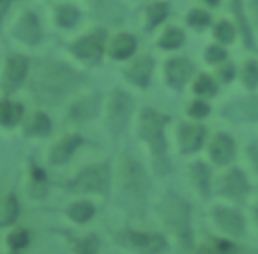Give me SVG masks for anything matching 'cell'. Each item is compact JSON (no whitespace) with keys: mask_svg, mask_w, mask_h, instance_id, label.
<instances>
[{"mask_svg":"<svg viewBox=\"0 0 258 254\" xmlns=\"http://www.w3.org/2000/svg\"><path fill=\"white\" fill-rule=\"evenodd\" d=\"M214 242H216V248L220 250V254H234L236 252L232 242H224V240H214Z\"/></svg>","mask_w":258,"mask_h":254,"instance_id":"60d3db41","label":"cell"},{"mask_svg":"<svg viewBox=\"0 0 258 254\" xmlns=\"http://www.w3.org/2000/svg\"><path fill=\"white\" fill-rule=\"evenodd\" d=\"M81 18V12L73 4H58L54 8V22L60 28H73Z\"/></svg>","mask_w":258,"mask_h":254,"instance_id":"cb8c5ba5","label":"cell"},{"mask_svg":"<svg viewBox=\"0 0 258 254\" xmlns=\"http://www.w3.org/2000/svg\"><path fill=\"white\" fill-rule=\"evenodd\" d=\"M99 105H101V95L99 93H93V95H87L79 101H75L69 109V119L75 121V123H83L91 117L97 115L99 111Z\"/></svg>","mask_w":258,"mask_h":254,"instance_id":"2e32d148","label":"cell"},{"mask_svg":"<svg viewBox=\"0 0 258 254\" xmlns=\"http://www.w3.org/2000/svg\"><path fill=\"white\" fill-rule=\"evenodd\" d=\"M191 73H194V65L183 56H175L165 62V79L173 89H181Z\"/></svg>","mask_w":258,"mask_h":254,"instance_id":"4fadbf2b","label":"cell"},{"mask_svg":"<svg viewBox=\"0 0 258 254\" xmlns=\"http://www.w3.org/2000/svg\"><path fill=\"white\" fill-rule=\"evenodd\" d=\"M99 252V240L97 236H85L75 244V254H97Z\"/></svg>","mask_w":258,"mask_h":254,"instance_id":"4dcf8cb0","label":"cell"},{"mask_svg":"<svg viewBox=\"0 0 258 254\" xmlns=\"http://www.w3.org/2000/svg\"><path fill=\"white\" fill-rule=\"evenodd\" d=\"M22 127H24V133H26V135H32V137H44V135L50 133L52 123H50V119H48L46 113H42V111H34V113H30L28 117L22 119Z\"/></svg>","mask_w":258,"mask_h":254,"instance_id":"ffe728a7","label":"cell"},{"mask_svg":"<svg viewBox=\"0 0 258 254\" xmlns=\"http://www.w3.org/2000/svg\"><path fill=\"white\" fill-rule=\"evenodd\" d=\"M183 42V32L179 30V28H167L163 34H161V38H159V46L161 48H177L179 44Z\"/></svg>","mask_w":258,"mask_h":254,"instance_id":"f1b7e54d","label":"cell"},{"mask_svg":"<svg viewBox=\"0 0 258 254\" xmlns=\"http://www.w3.org/2000/svg\"><path fill=\"white\" fill-rule=\"evenodd\" d=\"M254 14H256V20H258V0H254Z\"/></svg>","mask_w":258,"mask_h":254,"instance_id":"7bdbcfd3","label":"cell"},{"mask_svg":"<svg viewBox=\"0 0 258 254\" xmlns=\"http://www.w3.org/2000/svg\"><path fill=\"white\" fill-rule=\"evenodd\" d=\"M109 179H111L109 163L103 161V163H97V165H91V167L81 169V171L71 179L69 187L75 189V192L107 194V189H109Z\"/></svg>","mask_w":258,"mask_h":254,"instance_id":"52a82bcc","label":"cell"},{"mask_svg":"<svg viewBox=\"0 0 258 254\" xmlns=\"http://www.w3.org/2000/svg\"><path fill=\"white\" fill-rule=\"evenodd\" d=\"M216 38L222 40V42H232L234 40V26L230 22H226V20L218 22V26H216Z\"/></svg>","mask_w":258,"mask_h":254,"instance_id":"e575fe53","label":"cell"},{"mask_svg":"<svg viewBox=\"0 0 258 254\" xmlns=\"http://www.w3.org/2000/svg\"><path fill=\"white\" fill-rule=\"evenodd\" d=\"M256 222H258V206H256Z\"/></svg>","mask_w":258,"mask_h":254,"instance_id":"f6af8a7d","label":"cell"},{"mask_svg":"<svg viewBox=\"0 0 258 254\" xmlns=\"http://www.w3.org/2000/svg\"><path fill=\"white\" fill-rule=\"evenodd\" d=\"M167 121H169V117H165L153 109H143V113H141V137L151 147L153 167H155L157 175H163L169 171V159H167L165 135H163Z\"/></svg>","mask_w":258,"mask_h":254,"instance_id":"7a4b0ae2","label":"cell"},{"mask_svg":"<svg viewBox=\"0 0 258 254\" xmlns=\"http://www.w3.org/2000/svg\"><path fill=\"white\" fill-rule=\"evenodd\" d=\"M208 113H210V105H208L206 101H202V99H198V101H194V103L189 105V115H191V117L202 119V117H206Z\"/></svg>","mask_w":258,"mask_h":254,"instance_id":"8d00e7d4","label":"cell"},{"mask_svg":"<svg viewBox=\"0 0 258 254\" xmlns=\"http://www.w3.org/2000/svg\"><path fill=\"white\" fill-rule=\"evenodd\" d=\"M234 12H236V16H238V22H240V28H242V34H244L246 42L252 46V34H250L248 22H246V18H244V14H242V10H240V0H234Z\"/></svg>","mask_w":258,"mask_h":254,"instance_id":"d590c367","label":"cell"},{"mask_svg":"<svg viewBox=\"0 0 258 254\" xmlns=\"http://www.w3.org/2000/svg\"><path fill=\"white\" fill-rule=\"evenodd\" d=\"M242 79H244V83H246V87H248V89H254V87H258V62H254V60H248V62L244 65V71H242Z\"/></svg>","mask_w":258,"mask_h":254,"instance_id":"d6a6232c","label":"cell"},{"mask_svg":"<svg viewBox=\"0 0 258 254\" xmlns=\"http://www.w3.org/2000/svg\"><path fill=\"white\" fill-rule=\"evenodd\" d=\"M151 71H153V58L151 56H139L127 71L125 77L135 83L137 87H147L149 79H151Z\"/></svg>","mask_w":258,"mask_h":254,"instance_id":"d6986e66","label":"cell"},{"mask_svg":"<svg viewBox=\"0 0 258 254\" xmlns=\"http://www.w3.org/2000/svg\"><path fill=\"white\" fill-rule=\"evenodd\" d=\"M194 93L204 97V95H216L218 93V85L214 83V79L210 75H200L198 81L194 83Z\"/></svg>","mask_w":258,"mask_h":254,"instance_id":"f546056e","label":"cell"},{"mask_svg":"<svg viewBox=\"0 0 258 254\" xmlns=\"http://www.w3.org/2000/svg\"><path fill=\"white\" fill-rule=\"evenodd\" d=\"M20 216V204L14 194H8L0 208V226H12Z\"/></svg>","mask_w":258,"mask_h":254,"instance_id":"d4e9b609","label":"cell"},{"mask_svg":"<svg viewBox=\"0 0 258 254\" xmlns=\"http://www.w3.org/2000/svg\"><path fill=\"white\" fill-rule=\"evenodd\" d=\"M210 20H212V16H210L208 12H204V10H191V12L187 14V24H191V26H196V28L208 26Z\"/></svg>","mask_w":258,"mask_h":254,"instance_id":"836d02e7","label":"cell"},{"mask_svg":"<svg viewBox=\"0 0 258 254\" xmlns=\"http://www.w3.org/2000/svg\"><path fill=\"white\" fill-rule=\"evenodd\" d=\"M67 216L77 224H85L95 216V208H93V204H89L85 200H79V202H75L67 208Z\"/></svg>","mask_w":258,"mask_h":254,"instance_id":"484cf974","label":"cell"},{"mask_svg":"<svg viewBox=\"0 0 258 254\" xmlns=\"http://www.w3.org/2000/svg\"><path fill=\"white\" fill-rule=\"evenodd\" d=\"M220 192H222L224 196L232 198V200L242 202V200L246 198V194L250 192V183H248L246 175H244L240 169H230V171L226 173V177L222 179Z\"/></svg>","mask_w":258,"mask_h":254,"instance_id":"5bb4252c","label":"cell"},{"mask_svg":"<svg viewBox=\"0 0 258 254\" xmlns=\"http://www.w3.org/2000/svg\"><path fill=\"white\" fill-rule=\"evenodd\" d=\"M91 6L95 10V14H99L103 20H109V22L123 20V10L117 4V0H91Z\"/></svg>","mask_w":258,"mask_h":254,"instance_id":"603a6c76","label":"cell"},{"mask_svg":"<svg viewBox=\"0 0 258 254\" xmlns=\"http://www.w3.org/2000/svg\"><path fill=\"white\" fill-rule=\"evenodd\" d=\"M147 14H149V26L153 28L155 24H159L161 20H165V16H167V4L165 2H155V4L149 6Z\"/></svg>","mask_w":258,"mask_h":254,"instance_id":"1f68e13d","label":"cell"},{"mask_svg":"<svg viewBox=\"0 0 258 254\" xmlns=\"http://www.w3.org/2000/svg\"><path fill=\"white\" fill-rule=\"evenodd\" d=\"M12 254H20V252H12Z\"/></svg>","mask_w":258,"mask_h":254,"instance_id":"bcb514c9","label":"cell"},{"mask_svg":"<svg viewBox=\"0 0 258 254\" xmlns=\"http://www.w3.org/2000/svg\"><path fill=\"white\" fill-rule=\"evenodd\" d=\"M234 153H236V145H234V139L226 133H218L214 135L212 143H210V157L216 165H226L234 159Z\"/></svg>","mask_w":258,"mask_h":254,"instance_id":"9a60e30c","label":"cell"},{"mask_svg":"<svg viewBox=\"0 0 258 254\" xmlns=\"http://www.w3.org/2000/svg\"><path fill=\"white\" fill-rule=\"evenodd\" d=\"M81 143H83V137H81V135H77V133L64 135L62 139H58V141L50 147V151H48V161H50L52 165H62V163H67Z\"/></svg>","mask_w":258,"mask_h":254,"instance_id":"7c38bea8","label":"cell"},{"mask_svg":"<svg viewBox=\"0 0 258 254\" xmlns=\"http://www.w3.org/2000/svg\"><path fill=\"white\" fill-rule=\"evenodd\" d=\"M218 77H220L224 83H230V81L234 79V67H232V65H226V67H222V69L218 71Z\"/></svg>","mask_w":258,"mask_h":254,"instance_id":"ab89813d","label":"cell"},{"mask_svg":"<svg viewBox=\"0 0 258 254\" xmlns=\"http://www.w3.org/2000/svg\"><path fill=\"white\" fill-rule=\"evenodd\" d=\"M123 242L131 246L137 254H161L167 248V242L159 234H141V232H123Z\"/></svg>","mask_w":258,"mask_h":254,"instance_id":"30bf717a","label":"cell"},{"mask_svg":"<svg viewBox=\"0 0 258 254\" xmlns=\"http://www.w3.org/2000/svg\"><path fill=\"white\" fill-rule=\"evenodd\" d=\"M135 48H137V40H135V36L123 32V34H119V36L113 40L109 54H111L113 58H117V60H123V58H129V56L135 52Z\"/></svg>","mask_w":258,"mask_h":254,"instance_id":"7402d4cb","label":"cell"},{"mask_svg":"<svg viewBox=\"0 0 258 254\" xmlns=\"http://www.w3.org/2000/svg\"><path fill=\"white\" fill-rule=\"evenodd\" d=\"M24 119V107L10 99L0 101V127H16Z\"/></svg>","mask_w":258,"mask_h":254,"instance_id":"44dd1931","label":"cell"},{"mask_svg":"<svg viewBox=\"0 0 258 254\" xmlns=\"http://www.w3.org/2000/svg\"><path fill=\"white\" fill-rule=\"evenodd\" d=\"M14 4H16V0H0V32H2V28L6 24V18H8L10 10L14 8Z\"/></svg>","mask_w":258,"mask_h":254,"instance_id":"f35d334b","label":"cell"},{"mask_svg":"<svg viewBox=\"0 0 258 254\" xmlns=\"http://www.w3.org/2000/svg\"><path fill=\"white\" fill-rule=\"evenodd\" d=\"M214 220L230 236H236L238 238V236L244 234V218L236 210H230V208H214Z\"/></svg>","mask_w":258,"mask_h":254,"instance_id":"ac0fdd59","label":"cell"},{"mask_svg":"<svg viewBox=\"0 0 258 254\" xmlns=\"http://www.w3.org/2000/svg\"><path fill=\"white\" fill-rule=\"evenodd\" d=\"M204 2H208V4H212V6H214V4H218L220 0H204Z\"/></svg>","mask_w":258,"mask_h":254,"instance_id":"ee69618b","label":"cell"},{"mask_svg":"<svg viewBox=\"0 0 258 254\" xmlns=\"http://www.w3.org/2000/svg\"><path fill=\"white\" fill-rule=\"evenodd\" d=\"M30 242V234L24 230V228H14L6 234V246L12 250V252H20L22 248H26Z\"/></svg>","mask_w":258,"mask_h":254,"instance_id":"83f0119b","label":"cell"},{"mask_svg":"<svg viewBox=\"0 0 258 254\" xmlns=\"http://www.w3.org/2000/svg\"><path fill=\"white\" fill-rule=\"evenodd\" d=\"M105 38H107V32L103 28H97V30H91L89 34L77 38L69 50L81 58V60H87V62H97L103 54V46H105Z\"/></svg>","mask_w":258,"mask_h":254,"instance_id":"ba28073f","label":"cell"},{"mask_svg":"<svg viewBox=\"0 0 258 254\" xmlns=\"http://www.w3.org/2000/svg\"><path fill=\"white\" fill-rule=\"evenodd\" d=\"M159 212H161V218L163 222L167 224V228L183 242V246H189L191 244V214H189V204L173 194V192H167L161 206H159Z\"/></svg>","mask_w":258,"mask_h":254,"instance_id":"3957f363","label":"cell"},{"mask_svg":"<svg viewBox=\"0 0 258 254\" xmlns=\"http://www.w3.org/2000/svg\"><path fill=\"white\" fill-rule=\"evenodd\" d=\"M85 81L87 77L75 71L71 65L54 58H42L32 69L30 93L42 103H56L77 91Z\"/></svg>","mask_w":258,"mask_h":254,"instance_id":"6da1fadb","label":"cell"},{"mask_svg":"<svg viewBox=\"0 0 258 254\" xmlns=\"http://www.w3.org/2000/svg\"><path fill=\"white\" fill-rule=\"evenodd\" d=\"M191 179L196 183V187L200 189V194L204 198L210 196V169L206 167L204 161H196L191 165Z\"/></svg>","mask_w":258,"mask_h":254,"instance_id":"4316f807","label":"cell"},{"mask_svg":"<svg viewBox=\"0 0 258 254\" xmlns=\"http://www.w3.org/2000/svg\"><path fill=\"white\" fill-rule=\"evenodd\" d=\"M226 58V50L222 48V46H210L208 50H206V60L208 62H220V60H224Z\"/></svg>","mask_w":258,"mask_h":254,"instance_id":"74e56055","label":"cell"},{"mask_svg":"<svg viewBox=\"0 0 258 254\" xmlns=\"http://www.w3.org/2000/svg\"><path fill=\"white\" fill-rule=\"evenodd\" d=\"M179 145L183 153H194L202 147L206 139V127L204 125H194V123H181L179 125Z\"/></svg>","mask_w":258,"mask_h":254,"instance_id":"e0dca14e","label":"cell"},{"mask_svg":"<svg viewBox=\"0 0 258 254\" xmlns=\"http://www.w3.org/2000/svg\"><path fill=\"white\" fill-rule=\"evenodd\" d=\"M147 189H149V181H147V175H145V169L141 167V163L131 155H123V161H121V192H123V196L141 202L145 198Z\"/></svg>","mask_w":258,"mask_h":254,"instance_id":"5b68a950","label":"cell"},{"mask_svg":"<svg viewBox=\"0 0 258 254\" xmlns=\"http://www.w3.org/2000/svg\"><path fill=\"white\" fill-rule=\"evenodd\" d=\"M222 115L232 121H258V97L236 99L222 109Z\"/></svg>","mask_w":258,"mask_h":254,"instance_id":"8fae6325","label":"cell"},{"mask_svg":"<svg viewBox=\"0 0 258 254\" xmlns=\"http://www.w3.org/2000/svg\"><path fill=\"white\" fill-rule=\"evenodd\" d=\"M133 109V101L127 93L123 91H113L111 99H109V117H107V125L111 129V133L119 135L125 131L129 115Z\"/></svg>","mask_w":258,"mask_h":254,"instance_id":"9c48e42d","label":"cell"},{"mask_svg":"<svg viewBox=\"0 0 258 254\" xmlns=\"http://www.w3.org/2000/svg\"><path fill=\"white\" fill-rule=\"evenodd\" d=\"M248 153H250V157H252V163H254V169L258 171V149H256L254 145H250V149H248Z\"/></svg>","mask_w":258,"mask_h":254,"instance_id":"b9f144b4","label":"cell"},{"mask_svg":"<svg viewBox=\"0 0 258 254\" xmlns=\"http://www.w3.org/2000/svg\"><path fill=\"white\" fill-rule=\"evenodd\" d=\"M30 58L24 54H8L4 65H2V73H0V91L4 97H10L12 93H16L30 77Z\"/></svg>","mask_w":258,"mask_h":254,"instance_id":"277c9868","label":"cell"},{"mask_svg":"<svg viewBox=\"0 0 258 254\" xmlns=\"http://www.w3.org/2000/svg\"><path fill=\"white\" fill-rule=\"evenodd\" d=\"M10 36L24 44V46H36L40 44L42 40V24H40V18L34 10L30 8H24L16 14V18L12 20L10 24Z\"/></svg>","mask_w":258,"mask_h":254,"instance_id":"8992f818","label":"cell"}]
</instances>
